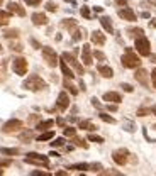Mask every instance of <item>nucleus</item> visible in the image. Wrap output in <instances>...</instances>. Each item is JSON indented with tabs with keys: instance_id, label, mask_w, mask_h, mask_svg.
<instances>
[{
	"instance_id": "nucleus-49",
	"label": "nucleus",
	"mask_w": 156,
	"mask_h": 176,
	"mask_svg": "<svg viewBox=\"0 0 156 176\" xmlns=\"http://www.w3.org/2000/svg\"><path fill=\"white\" fill-rule=\"evenodd\" d=\"M12 49H14V51H19V53H21L22 51V46H21V44H12Z\"/></svg>"
},
{
	"instance_id": "nucleus-2",
	"label": "nucleus",
	"mask_w": 156,
	"mask_h": 176,
	"mask_svg": "<svg viewBox=\"0 0 156 176\" xmlns=\"http://www.w3.org/2000/svg\"><path fill=\"white\" fill-rule=\"evenodd\" d=\"M121 61H122V66H124V68H139V65H141V59L132 53L131 47L126 49V53H124Z\"/></svg>"
},
{
	"instance_id": "nucleus-56",
	"label": "nucleus",
	"mask_w": 156,
	"mask_h": 176,
	"mask_svg": "<svg viewBox=\"0 0 156 176\" xmlns=\"http://www.w3.org/2000/svg\"><path fill=\"white\" fill-rule=\"evenodd\" d=\"M151 61H153V63L156 65V54H154V56H151Z\"/></svg>"
},
{
	"instance_id": "nucleus-9",
	"label": "nucleus",
	"mask_w": 156,
	"mask_h": 176,
	"mask_svg": "<svg viewBox=\"0 0 156 176\" xmlns=\"http://www.w3.org/2000/svg\"><path fill=\"white\" fill-rule=\"evenodd\" d=\"M22 127V120H19V119H10L9 122H5L4 127H2V130L4 132H14V130H19Z\"/></svg>"
},
{
	"instance_id": "nucleus-52",
	"label": "nucleus",
	"mask_w": 156,
	"mask_h": 176,
	"mask_svg": "<svg viewBox=\"0 0 156 176\" xmlns=\"http://www.w3.org/2000/svg\"><path fill=\"white\" fill-rule=\"evenodd\" d=\"M115 4H119V5H127V0H115Z\"/></svg>"
},
{
	"instance_id": "nucleus-53",
	"label": "nucleus",
	"mask_w": 156,
	"mask_h": 176,
	"mask_svg": "<svg viewBox=\"0 0 156 176\" xmlns=\"http://www.w3.org/2000/svg\"><path fill=\"white\" fill-rule=\"evenodd\" d=\"M149 26H151V27H153V29H156V19H153V21H151V22H149Z\"/></svg>"
},
{
	"instance_id": "nucleus-33",
	"label": "nucleus",
	"mask_w": 156,
	"mask_h": 176,
	"mask_svg": "<svg viewBox=\"0 0 156 176\" xmlns=\"http://www.w3.org/2000/svg\"><path fill=\"white\" fill-rule=\"evenodd\" d=\"M75 134H76V129H73V127H65V136L66 137H73Z\"/></svg>"
},
{
	"instance_id": "nucleus-28",
	"label": "nucleus",
	"mask_w": 156,
	"mask_h": 176,
	"mask_svg": "<svg viewBox=\"0 0 156 176\" xmlns=\"http://www.w3.org/2000/svg\"><path fill=\"white\" fill-rule=\"evenodd\" d=\"M83 36H85V30H83V29L75 30V32H73V43H78V41L83 37Z\"/></svg>"
},
{
	"instance_id": "nucleus-41",
	"label": "nucleus",
	"mask_w": 156,
	"mask_h": 176,
	"mask_svg": "<svg viewBox=\"0 0 156 176\" xmlns=\"http://www.w3.org/2000/svg\"><path fill=\"white\" fill-rule=\"evenodd\" d=\"M82 15L85 19H90V10H88V7H82Z\"/></svg>"
},
{
	"instance_id": "nucleus-8",
	"label": "nucleus",
	"mask_w": 156,
	"mask_h": 176,
	"mask_svg": "<svg viewBox=\"0 0 156 176\" xmlns=\"http://www.w3.org/2000/svg\"><path fill=\"white\" fill-rule=\"evenodd\" d=\"M127 156H129V152H127V149H117L114 151V154H112V159H114V163L117 164H126L127 163Z\"/></svg>"
},
{
	"instance_id": "nucleus-13",
	"label": "nucleus",
	"mask_w": 156,
	"mask_h": 176,
	"mask_svg": "<svg viewBox=\"0 0 156 176\" xmlns=\"http://www.w3.org/2000/svg\"><path fill=\"white\" fill-rule=\"evenodd\" d=\"M7 10H9L10 14H17V15H21V17L26 15V10L22 9L17 2H9V4H7Z\"/></svg>"
},
{
	"instance_id": "nucleus-43",
	"label": "nucleus",
	"mask_w": 156,
	"mask_h": 176,
	"mask_svg": "<svg viewBox=\"0 0 156 176\" xmlns=\"http://www.w3.org/2000/svg\"><path fill=\"white\" fill-rule=\"evenodd\" d=\"M122 90H124V91H127V93H131V91L134 90V88H132L131 85H127V83H122Z\"/></svg>"
},
{
	"instance_id": "nucleus-14",
	"label": "nucleus",
	"mask_w": 156,
	"mask_h": 176,
	"mask_svg": "<svg viewBox=\"0 0 156 176\" xmlns=\"http://www.w3.org/2000/svg\"><path fill=\"white\" fill-rule=\"evenodd\" d=\"M32 22H34L36 26H46L48 24V17H46V14L36 12V14H32Z\"/></svg>"
},
{
	"instance_id": "nucleus-29",
	"label": "nucleus",
	"mask_w": 156,
	"mask_h": 176,
	"mask_svg": "<svg viewBox=\"0 0 156 176\" xmlns=\"http://www.w3.org/2000/svg\"><path fill=\"white\" fill-rule=\"evenodd\" d=\"M129 32V36H132V37H139V36H143V29H139V27H136V29H129L127 30Z\"/></svg>"
},
{
	"instance_id": "nucleus-16",
	"label": "nucleus",
	"mask_w": 156,
	"mask_h": 176,
	"mask_svg": "<svg viewBox=\"0 0 156 176\" xmlns=\"http://www.w3.org/2000/svg\"><path fill=\"white\" fill-rule=\"evenodd\" d=\"M134 78L138 80L141 85H144L146 86L148 85V73H146V69H143V68H139L138 71H136V75H134Z\"/></svg>"
},
{
	"instance_id": "nucleus-35",
	"label": "nucleus",
	"mask_w": 156,
	"mask_h": 176,
	"mask_svg": "<svg viewBox=\"0 0 156 176\" xmlns=\"http://www.w3.org/2000/svg\"><path fill=\"white\" fill-rule=\"evenodd\" d=\"M63 144H65V139L63 137H58V139H54V141L51 142L53 147H60V146H63Z\"/></svg>"
},
{
	"instance_id": "nucleus-15",
	"label": "nucleus",
	"mask_w": 156,
	"mask_h": 176,
	"mask_svg": "<svg viewBox=\"0 0 156 176\" xmlns=\"http://www.w3.org/2000/svg\"><path fill=\"white\" fill-rule=\"evenodd\" d=\"M92 43L97 44V46H102V44H105V36L100 30H93L92 32Z\"/></svg>"
},
{
	"instance_id": "nucleus-25",
	"label": "nucleus",
	"mask_w": 156,
	"mask_h": 176,
	"mask_svg": "<svg viewBox=\"0 0 156 176\" xmlns=\"http://www.w3.org/2000/svg\"><path fill=\"white\" fill-rule=\"evenodd\" d=\"M53 124H54L53 120H43V122H39V124H37V127H36V129L46 130V129H49V127H53Z\"/></svg>"
},
{
	"instance_id": "nucleus-32",
	"label": "nucleus",
	"mask_w": 156,
	"mask_h": 176,
	"mask_svg": "<svg viewBox=\"0 0 156 176\" xmlns=\"http://www.w3.org/2000/svg\"><path fill=\"white\" fill-rule=\"evenodd\" d=\"M5 37H17V36H19V30H15V29H9V30H5Z\"/></svg>"
},
{
	"instance_id": "nucleus-3",
	"label": "nucleus",
	"mask_w": 156,
	"mask_h": 176,
	"mask_svg": "<svg viewBox=\"0 0 156 176\" xmlns=\"http://www.w3.org/2000/svg\"><path fill=\"white\" fill-rule=\"evenodd\" d=\"M26 163L29 164H37V166H49V159L48 156H43V154H37V152H29L26 156Z\"/></svg>"
},
{
	"instance_id": "nucleus-34",
	"label": "nucleus",
	"mask_w": 156,
	"mask_h": 176,
	"mask_svg": "<svg viewBox=\"0 0 156 176\" xmlns=\"http://www.w3.org/2000/svg\"><path fill=\"white\" fill-rule=\"evenodd\" d=\"M19 137L22 139V141H29V139H32V130H27V132H22Z\"/></svg>"
},
{
	"instance_id": "nucleus-37",
	"label": "nucleus",
	"mask_w": 156,
	"mask_h": 176,
	"mask_svg": "<svg viewBox=\"0 0 156 176\" xmlns=\"http://www.w3.org/2000/svg\"><path fill=\"white\" fill-rule=\"evenodd\" d=\"M88 141H92V142H99V144H102V142H104V139L99 137V136H95V134H90V136H88Z\"/></svg>"
},
{
	"instance_id": "nucleus-30",
	"label": "nucleus",
	"mask_w": 156,
	"mask_h": 176,
	"mask_svg": "<svg viewBox=\"0 0 156 176\" xmlns=\"http://www.w3.org/2000/svg\"><path fill=\"white\" fill-rule=\"evenodd\" d=\"M99 117L104 122H107V124H114V122H115V119H114V117H110V115H107V114H100Z\"/></svg>"
},
{
	"instance_id": "nucleus-19",
	"label": "nucleus",
	"mask_w": 156,
	"mask_h": 176,
	"mask_svg": "<svg viewBox=\"0 0 156 176\" xmlns=\"http://www.w3.org/2000/svg\"><path fill=\"white\" fill-rule=\"evenodd\" d=\"M60 66H61V71H63V75H65L66 78H70V80H71V78L75 76L73 71H71V69L68 68V65H66V61L63 59V58H61V61H60Z\"/></svg>"
},
{
	"instance_id": "nucleus-42",
	"label": "nucleus",
	"mask_w": 156,
	"mask_h": 176,
	"mask_svg": "<svg viewBox=\"0 0 156 176\" xmlns=\"http://www.w3.org/2000/svg\"><path fill=\"white\" fill-rule=\"evenodd\" d=\"M93 56H95L97 59H100V61L105 59V54H104V53H100V51H95V53H93Z\"/></svg>"
},
{
	"instance_id": "nucleus-55",
	"label": "nucleus",
	"mask_w": 156,
	"mask_h": 176,
	"mask_svg": "<svg viewBox=\"0 0 156 176\" xmlns=\"http://www.w3.org/2000/svg\"><path fill=\"white\" fill-rule=\"evenodd\" d=\"M141 17H144V19H149V12H143V14H141Z\"/></svg>"
},
{
	"instance_id": "nucleus-50",
	"label": "nucleus",
	"mask_w": 156,
	"mask_h": 176,
	"mask_svg": "<svg viewBox=\"0 0 156 176\" xmlns=\"http://www.w3.org/2000/svg\"><path fill=\"white\" fill-rule=\"evenodd\" d=\"M32 176H48V173H41V171H32Z\"/></svg>"
},
{
	"instance_id": "nucleus-1",
	"label": "nucleus",
	"mask_w": 156,
	"mask_h": 176,
	"mask_svg": "<svg viewBox=\"0 0 156 176\" xmlns=\"http://www.w3.org/2000/svg\"><path fill=\"white\" fill-rule=\"evenodd\" d=\"M22 86L29 91H39V90H43V88H46V82L41 76H37V75H31L26 82L22 83Z\"/></svg>"
},
{
	"instance_id": "nucleus-10",
	"label": "nucleus",
	"mask_w": 156,
	"mask_h": 176,
	"mask_svg": "<svg viewBox=\"0 0 156 176\" xmlns=\"http://www.w3.org/2000/svg\"><path fill=\"white\" fill-rule=\"evenodd\" d=\"M82 61L85 66H90L92 63H93V59H92V49L88 44H85V46L82 47Z\"/></svg>"
},
{
	"instance_id": "nucleus-26",
	"label": "nucleus",
	"mask_w": 156,
	"mask_h": 176,
	"mask_svg": "<svg viewBox=\"0 0 156 176\" xmlns=\"http://www.w3.org/2000/svg\"><path fill=\"white\" fill-rule=\"evenodd\" d=\"M70 169H76V171H87V169H90V164H87V163L73 164V166H70Z\"/></svg>"
},
{
	"instance_id": "nucleus-11",
	"label": "nucleus",
	"mask_w": 156,
	"mask_h": 176,
	"mask_svg": "<svg viewBox=\"0 0 156 176\" xmlns=\"http://www.w3.org/2000/svg\"><path fill=\"white\" fill-rule=\"evenodd\" d=\"M119 17L124 19V21H129V22H134L136 21V14L132 9H129V7H124V9L119 10Z\"/></svg>"
},
{
	"instance_id": "nucleus-12",
	"label": "nucleus",
	"mask_w": 156,
	"mask_h": 176,
	"mask_svg": "<svg viewBox=\"0 0 156 176\" xmlns=\"http://www.w3.org/2000/svg\"><path fill=\"white\" fill-rule=\"evenodd\" d=\"M56 105H58V108H60L61 112L68 108V105H70V98H68V93H66V91H61V93L58 95V102H56Z\"/></svg>"
},
{
	"instance_id": "nucleus-7",
	"label": "nucleus",
	"mask_w": 156,
	"mask_h": 176,
	"mask_svg": "<svg viewBox=\"0 0 156 176\" xmlns=\"http://www.w3.org/2000/svg\"><path fill=\"white\" fill-rule=\"evenodd\" d=\"M61 58H63L66 63H70V65L73 66V68L78 71V75H83V68H82V65L78 63V59L75 58V53H73V54H71V53H63V54H61Z\"/></svg>"
},
{
	"instance_id": "nucleus-27",
	"label": "nucleus",
	"mask_w": 156,
	"mask_h": 176,
	"mask_svg": "<svg viewBox=\"0 0 156 176\" xmlns=\"http://www.w3.org/2000/svg\"><path fill=\"white\" fill-rule=\"evenodd\" d=\"M53 137H54V132H53V130H49V132L41 134V136L37 137V141H39V142H43V141H49V139H53Z\"/></svg>"
},
{
	"instance_id": "nucleus-22",
	"label": "nucleus",
	"mask_w": 156,
	"mask_h": 176,
	"mask_svg": "<svg viewBox=\"0 0 156 176\" xmlns=\"http://www.w3.org/2000/svg\"><path fill=\"white\" fill-rule=\"evenodd\" d=\"M9 19H10V12H4V10H0V27L2 26H7L9 24Z\"/></svg>"
},
{
	"instance_id": "nucleus-54",
	"label": "nucleus",
	"mask_w": 156,
	"mask_h": 176,
	"mask_svg": "<svg viewBox=\"0 0 156 176\" xmlns=\"http://www.w3.org/2000/svg\"><path fill=\"white\" fill-rule=\"evenodd\" d=\"M10 161H0V166H9Z\"/></svg>"
},
{
	"instance_id": "nucleus-60",
	"label": "nucleus",
	"mask_w": 156,
	"mask_h": 176,
	"mask_svg": "<svg viewBox=\"0 0 156 176\" xmlns=\"http://www.w3.org/2000/svg\"><path fill=\"white\" fill-rule=\"evenodd\" d=\"M154 129H156V127H154Z\"/></svg>"
},
{
	"instance_id": "nucleus-17",
	"label": "nucleus",
	"mask_w": 156,
	"mask_h": 176,
	"mask_svg": "<svg viewBox=\"0 0 156 176\" xmlns=\"http://www.w3.org/2000/svg\"><path fill=\"white\" fill-rule=\"evenodd\" d=\"M104 100L105 102H112V103H119L121 102V95L115 93V91H107L104 95Z\"/></svg>"
},
{
	"instance_id": "nucleus-44",
	"label": "nucleus",
	"mask_w": 156,
	"mask_h": 176,
	"mask_svg": "<svg viewBox=\"0 0 156 176\" xmlns=\"http://www.w3.org/2000/svg\"><path fill=\"white\" fill-rule=\"evenodd\" d=\"M151 80H153V86L156 88V68L151 71Z\"/></svg>"
},
{
	"instance_id": "nucleus-45",
	"label": "nucleus",
	"mask_w": 156,
	"mask_h": 176,
	"mask_svg": "<svg viewBox=\"0 0 156 176\" xmlns=\"http://www.w3.org/2000/svg\"><path fill=\"white\" fill-rule=\"evenodd\" d=\"M92 105H93V107H97V108H100V107H102V105H100V102H99V100L95 98V97L92 98Z\"/></svg>"
},
{
	"instance_id": "nucleus-46",
	"label": "nucleus",
	"mask_w": 156,
	"mask_h": 176,
	"mask_svg": "<svg viewBox=\"0 0 156 176\" xmlns=\"http://www.w3.org/2000/svg\"><path fill=\"white\" fill-rule=\"evenodd\" d=\"M124 127H126V130H129V132H134V130H136V127L132 124H126Z\"/></svg>"
},
{
	"instance_id": "nucleus-5",
	"label": "nucleus",
	"mask_w": 156,
	"mask_h": 176,
	"mask_svg": "<svg viewBox=\"0 0 156 176\" xmlns=\"http://www.w3.org/2000/svg\"><path fill=\"white\" fill-rule=\"evenodd\" d=\"M12 68H14V73L15 75L24 76L27 73V59H24V58H14Z\"/></svg>"
},
{
	"instance_id": "nucleus-48",
	"label": "nucleus",
	"mask_w": 156,
	"mask_h": 176,
	"mask_svg": "<svg viewBox=\"0 0 156 176\" xmlns=\"http://www.w3.org/2000/svg\"><path fill=\"white\" fill-rule=\"evenodd\" d=\"M92 171H100V169H102V166H100V164H92Z\"/></svg>"
},
{
	"instance_id": "nucleus-4",
	"label": "nucleus",
	"mask_w": 156,
	"mask_h": 176,
	"mask_svg": "<svg viewBox=\"0 0 156 176\" xmlns=\"http://www.w3.org/2000/svg\"><path fill=\"white\" fill-rule=\"evenodd\" d=\"M136 49L141 56H149L151 53V46H149V41H148L144 36H139L136 37Z\"/></svg>"
},
{
	"instance_id": "nucleus-20",
	"label": "nucleus",
	"mask_w": 156,
	"mask_h": 176,
	"mask_svg": "<svg viewBox=\"0 0 156 176\" xmlns=\"http://www.w3.org/2000/svg\"><path fill=\"white\" fill-rule=\"evenodd\" d=\"M97 69H99V73L102 75V76H104V78H112V76H114V71H112V68H109V66L100 65Z\"/></svg>"
},
{
	"instance_id": "nucleus-36",
	"label": "nucleus",
	"mask_w": 156,
	"mask_h": 176,
	"mask_svg": "<svg viewBox=\"0 0 156 176\" xmlns=\"http://www.w3.org/2000/svg\"><path fill=\"white\" fill-rule=\"evenodd\" d=\"M46 10H49V12H56L58 5L54 4V2H48V4H46Z\"/></svg>"
},
{
	"instance_id": "nucleus-31",
	"label": "nucleus",
	"mask_w": 156,
	"mask_h": 176,
	"mask_svg": "<svg viewBox=\"0 0 156 176\" xmlns=\"http://www.w3.org/2000/svg\"><path fill=\"white\" fill-rule=\"evenodd\" d=\"M68 80H70V78H66V80H65V88H68V90H70V93L76 95V93H78V90L75 88L73 85H71V83H68Z\"/></svg>"
},
{
	"instance_id": "nucleus-59",
	"label": "nucleus",
	"mask_w": 156,
	"mask_h": 176,
	"mask_svg": "<svg viewBox=\"0 0 156 176\" xmlns=\"http://www.w3.org/2000/svg\"><path fill=\"white\" fill-rule=\"evenodd\" d=\"M0 49H2V46H0Z\"/></svg>"
},
{
	"instance_id": "nucleus-39",
	"label": "nucleus",
	"mask_w": 156,
	"mask_h": 176,
	"mask_svg": "<svg viewBox=\"0 0 156 176\" xmlns=\"http://www.w3.org/2000/svg\"><path fill=\"white\" fill-rule=\"evenodd\" d=\"M27 5H31V7H37V5H41V0H24Z\"/></svg>"
},
{
	"instance_id": "nucleus-57",
	"label": "nucleus",
	"mask_w": 156,
	"mask_h": 176,
	"mask_svg": "<svg viewBox=\"0 0 156 176\" xmlns=\"http://www.w3.org/2000/svg\"><path fill=\"white\" fill-rule=\"evenodd\" d=\"M66 2H71V4H75V0H66Z\"/></svg>"
},
{
	"instance_id": "nucleus-24",
	"label": "nucleus",
	"mask_w": 156,
	"mask_h": 176,
	"mask_svg": "<svg viewBox=\"0 0 156 176\" xmlns=\"http://www.w3.org/2000/svg\"><path fill=\"white\" fill-rule=\"evenodd\" d=\"M80 129H85V130H95L97 127L92 124L90 120H82V122H80Z\"/></svg>"
},
{
	"instance_id": "nucleus-23",
	"label": "nucleus",
	"mask_w": 156,
	"mask_h": 176,
	"mask_svg": "<svg viewBox=\"0 0 156 176\" xmlns=\"http://www.w3.org/2000/svg\"><path fill=\"white\" fill-rule=\"evenodd\" d=\"M61 27H65V29H75L76 27V21L75 19H65V21L61 22Z\"/></svg>"
},
{
	"instance_id": "nucleus-47",
	"label": "nucleus",
	"mask_w": 156,
	"mask_h": 176,
	"mask_svg": "<svg viewBox=\"0 0 156 176\" xmlns=\"http://www.w3.org/2000/svg\"><path fill=\"white\" fill-rule=\"evenodd\" d=\"M31 44H32V46H34L36 49H41V44H39L37 41H36V39H31Z\"/></svg>"
},
{
	"instance_id": "nucleus-21",
	"label": "nucleus",
	"mask_w": 156,
	"mask_h": 176,
	"mask_svg": "<svg viewBox=\"0 0 156 176\" xmlns=\"http://www.w3.org/2000/svg\"><path fill=\"white\" fill-rule=\"evenodd\" d=\"M0 154L15 156V154H19V149H15V147H0Z\"/></svg>"
},
{
	"instance_id": "nucleus-38",
	"label": "nucleus",
	"mask_w": 156,
	"mask_h": 176,
	"mask_svg": "<svg viewBox=\"0 0 156 176\" xmlns=\"http://www.w3.org/2000/svg\"><path fill=\"white\" fill-rule=\"evenodd\" d=\"M73 142L76 144V146H80V147H88V144L85 141H82V139H78V137H75L73 136Z\"/></svg>"
},
{
	"instance_id": "nucleus-6",
	"label": "nucleus",
	"mask_w": 156,
	"mask_h": 176,
	"mask_svg": "<svg viewBox=\"0 0 156 176\" xmlns=\"http://www.w3.org/2000/svg\"><path fill=\"white\" fill-rule=\"evenodd\" d=\"M43 58L44 61L48 63V66H51V68H54V66H58V54L54 53V49H51V47H43Z\"/></svg>"
},
{
	"instance_id": "nucleus-58",
	"label": "nucleus",
	"mask_w": 156,
	"mask_h": 176,
	"mask_svg": "<svg viewBox=\"0 0 156 176\" xmlns=\"http://www.w3.org/2000/svg\"><path fill=\"white\" fill-rule=\"evenodd\" d=\"M2 2H4V0H0V5H2Z\"/></svg>"
},
{
	"instance_id": "nucleus-51",
	"label": "nucleus",
	"mask_w": 156,
	"mask_h": 176,
	"mask_svg": "<svg viewBox=\"0 0 156 176\" xmlns=\"http://www.w3.org/2000/svg\"><path fill=\"white\" fill-rule=\"evenodd\" d=\"M107 108H109L110 112H115V110H117V103H112V105H109Z\"/></svg>"
},
{
	"instance_id": "nucleus-18",
	"label": "nucleus",
	"mask_w": 156,
	"mask_h": 176,
	"mask_svg": "<svg viewBox=\"0 0 156 176\" xmlns=\"http://www.w3.org/2000/svg\"><path fill=\"white\" fill-rule=\"evenodd\" d=\"M100 24H102V27H104L107 32H110V34L114 32V27H112V22H110V17H107V15L100 17Z\"/></svg>"
},
{
	"instance_id": "nucleus-40",
	"label": "nucleus",
	"mask_w": 156,
	"mask_h": 176,
	"mask_svg": "<svg viewBox=\"0 0 156 176\" xmlns=\"http://www.w3.org/2000/svg\"><path fill=\"white\" fill-rule=\"evenodd\" d=\"M149 112H151L149 108H139V110H138V115H139V117H146Z\"/></svg>"
}]
</instances>
